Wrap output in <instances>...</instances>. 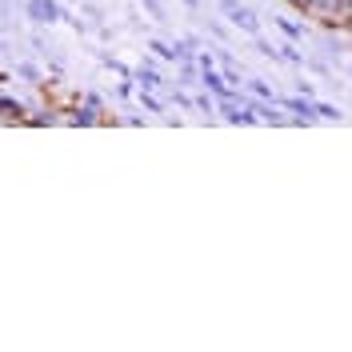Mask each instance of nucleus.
Returning a JSON list of instances; mask_svg holds the SVG:
<instances>
[{"label": "nucleus", "instance_id": "1", "mask_svg": "<svg viewBox=\"0 0 352 352\" xmlns=\"http://www.w3.org/2000/svg\"><path fill=\"white\" fill-rule=\"evenodd\" d=\"M220 8H224V12H228V21L236 24V28H244L248 36H256V32H261V21H256L244 4H236V0H220Z\"/></svg>", "mask_w": 352, "mask_h": 352}, {"label": "nucleus", "instance_id": "2", "mask_svg": "<svg viewBox=\"0 0 352 352\" xmlns=\"http://www.w3.org/2000/svg\"><path fill=\"white\" fill-rule=\"evenodd\" d=\"M28 12H32V21H56V16H65V12H60V8H56V4H52V0H32V4H28Z\"/></svg>", "mask_w": 352, "mask_h": 352}, {"label": "nucleus", "instance_id": "3", "mask_svg": "<svg viewBox=\"0 0 352 352\" xmlns=\"http://www.w3.org/2000/svg\"><path fill=\"white\" fill-rule=\"evenodd\" d=\"M136 80H140V88H160V85H164L153 68H140V72H136Z\"/></svg>", "mask_w": 352, "mask_h": 352}, {"label": "nucleus", "instance_id": "4", "mask_svg": "<svg viewBox=\"0 0 352 352\" xmlns=\"http://www.w3.org/2000/svg\"><path fill=\"white\" fill-rule=\"evenodd\" d=\"M252 92H256V96H264V100H272V104H276V96H272V88H268V85H261V80H252Z\"/></svg>", "mask_w": 352, "mask_h": 352}, {"label": "nucleus", "instance_id": "5", "mask_svg": "<svg viewBox=\"0 0 352 352\" xmlns=\"http://www.w3.org/2000/svg\"><path fill=\"white\" fill-rule=\"evenodd\" d=\"M316 116H324V120H340V112L332 109V104H316Z\"/></svg>", "mask_w": 352, "mask_h": 352}, {"label": "nucleus", "instance_id": "6", "mask_svg": "<svg viewBox=\"0 0 352 352\" xmlns=\"http://www.w3.org/2000/svg\"><path fill=\"white\" fill-rule=\"evenodd\" d=\"M280 24V28H285L288 36H305V28H300V24H288V21H276Z\"/></svg>", "mask_w": 352, "mask_h": 352}]
</instances>
